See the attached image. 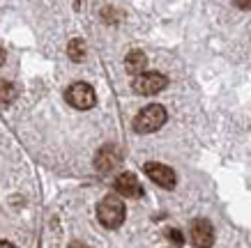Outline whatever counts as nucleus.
Wrapping results in <instances>:
<instances>
[{"label":"nucleus","instance_id":"nucleus-3","mask_svg":"<svg viewBox=\"0 0 251 248\" xmlns=\"http://www.w3.org/2000/svg\"><path fill=\"white\" fill-rule=\"evenodd\" d=\"M166 85H168V78L164 74H159V71H141V74H136V78L131 81L134 92L145 94V97L166 90Z\"/></svg>","mask_w":251,"mask_h":248},{"label":"nucleus","instance_id":"nucleus-11","mask_svg":"<svg viewBox=\"0 0 251 248\" xmlns=\"http://www.w3.org/2000/svg\"><path fill=\"white\" fill-rule=\"evenodd\" d=\"M16 99V88L9 81H0V108L9 106Z\"/></svg>","mask_w":251,"mask_h":248},{"label":"nucleus","instance_id":"nucleus-4","mask_svg":"<svg viewBox=\"0 0 251 248\" xmlns=\"http://www.w3.org/2000/svg\"><path fill=\"white\" fill-rule=\"evenodd\" d=\"M65 99H67L69 106H74L78 111H90L95 101H97V94L92 90V85H88V83H74V85L67 88Z\"/></svg>","mask_w":251,"mask_h":248},{"label":"nucleus","instance_id":"nucleus-7","mask_svg":"<svg viewBox=\"0 0 251 248\" xmlns=\"http://www.w3.org/2000/svg\"><path fill=\"white\" fill-rule=\"evenodd\" d=\"M120 161H122L120 150H118L115 145H104V147L97 152V157H95V168H97L101 175H106V173H113V168H118Z\"/></svg>","mask_w":251,"mask_h":248},{"label":"nucleus","instance_id":"nucleus-8","mask_svg":"<svg viewBox=\"0 0 251 248\" xmlns=\"http://www.w3.org/2000/svg\"><path fill=\"white\" fill-rule=\"evenodd\" d=\"M115 191L118 196H125V198H138L143 193V188L138 184V177L134 173H120L115 177Z\"/></svg>","mask_w":251,"mask_h":248},{"label":"nucleus","instance_id":"nucleus-6","mask_svg":"<svg viewBox=\"0 0 251 248\" xmlns=\"http://www.w3.org/2000/svg\"><path fill=\"white\" fill-rule=\"evenodd\" d=\"M189 234H191V244L198 248L212 246L214 244V227L205 218H194L189 227Z\"/></svg>","mask_w":251,"mask_h":248},{"label":"nucleus","instance_id":"nucleus-2","mask_svg":"<svg viewBox=\"0 0 251 248\" xmlns=\"http://www.w3.org/2000/svg\"><path fill=\"white\" fill-rule=\"evenodd\" d=\"M125 214H127V209H125V203H122L118 196H106L101 203H99L97 207V218L99 223L106 227V230H115V227L122 225V221H125Z\"/></svg>","mask_w":251,"mask_h":248},{"label":"nucleus","instance_id":"nucleus-12","mask_svg":"<svg viewBox=\"0 0 251 248\" xmlns=\"http://www.w3.org/2000/svg\"><path fill=\"white\" fill-rule=\"evenodd\" d=\"M168 239L173 241V244H177V246H182L184 244V239H182V232H180V230H168Z\"/></svg>","mask_w":251,"mask_h":248},{"label":"nucleus","instance_id":"nucleus-14","mask_svg":"<svg viewBox=\"0 0 251 248\" xmlns=\"http://www.w3.org/2000/svg\"><path fill=\"white\" fill-rule=\"evenodd\" d=\"M2 65H5V48L0 46V67H2Z\"/></svg>","mask_w":251,"mask_h":248},{"label":"nucleus","instance_id":"nucleus-15","mask_svg":"<svg viewBox=\"0 0 251 248\" xmlns=\"http://www.w3.org/2000/svg\"><path fill=\"white\" fill-rule=\"evenodd\" d=\"M0 246H5V248H9V246H12V244H9V241H0Z\"/></svg>","mask_w":251,"mask_h":248},{"label":"nucleus","instance_id":"nucleus-1","mask_svg":"<svg viewBox=\"0 0 251 248\" xmlns=\"http://www.w3.org/2000/svg\"><path fill=\"white\" fill-rule=\"evenodd\" d=\"M168 120V113L166 108L159 104H150L141 108V113L134 117V131L136 134H154V131H159Z\"/></svg>","mask_w":251,"mask_h":248},{"label":"nucleus","instance_id":"nucleus-5","mask_svg":"<svg viewBox=\"0 0 251 248\" xmlns=\"http://www.w3.org/2000/svg\"><path fill=\"white\" fill-rule=\"evenodd\" d=\"M143 170H145V175L161 188H168V191H171V188H175V184H177V177H175L173 168H168V165H164V163L150 161V163L143 165Z\"/></svg>","mask_w":251,"mask_h":248},{"label":"nucleus","instance_id":"nucleus-9","mask_svg":"<svg viewBox=\"0 0 251 248\" xmlns=\"http://www.w3.org/2000/svg\"><path fill=\"white\" fill-rule=\"evenodd\" d=\"M145 67H148V58H145L143 51H129L127 53V58H125V69L129 71V74H141V71H145Z\"/></svg>","mask_w":251,"mask_h":248},{"label":"nucleus","instance_id":"nucleus-10","mask_svg":"<svg viewBox=\"0 0 251 248\" xmlns=\"http://www.w3.org/2000/svg\"><path fill=\"white\" fill-rule=\"evenodd\" d=\"M67 53L74 62H83L85 60V42L83 39H72L67 46Z\"/></svg>","mask_w":251,"mask_h":248},{"label":"nucleus","instance_id":"nucleus-13","mask_svg":"<svg viewBox=\"0 0 251 248\" xmlns=\"http://www.w3.org/2000/svg\"><path fill=\"white\" fill-rule=\"evenodd\" d=\"M235 2V7L240 9H251V0H233Z\"/></svg>","mask_w":251,"mask_h":248}]
</instances>
